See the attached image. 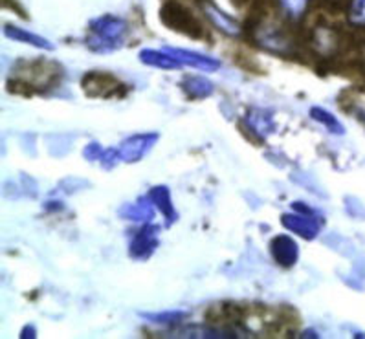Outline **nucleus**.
<instances>
[{
    "mask_svg": "<svg viewBox=\"0 0 365 339\" xmlns=\"http://www.w3.org/2000/svg\"><path fill=\"white\" fill-rule=\"evenodd\" d=\"M180 88L185 94V98L193 99V101L207 99L215 92V85L210 79L200 78V75H185L180 83Z\"/></svg>",
    "mask_w": 365,
    "mask_h": 339,
    "instance_id": "obj_15",
    "label": "nucleus"
},
{
    "mask_svg": "<svg viewBox=\"0 0 365 339\" xmlns=\"http://www.w3.org/2000/svg\"><path fill=\"white\" fill-rule=\"evenodd\" d=\"M4 35L8 37V39L17 41V43L30 44V46L39 48V50H46V52H52L53 48H56L52 43H50V41L44 39V37H41V35L34 33V31L24 30V28L14 26V24H6Z\"/></svg>",
    "mask_w": 365,
    "mask_h": 339,
    "instance_id": "obj_16",
    "label": "nucleus"
},
{
    "mask_svg": "<svg viewBox=\"0 0 365 339\" xmlns=\"http://www.w3.org/2000/svg\"><path fill=\"white\" fill-rule=\"evenodd\" d=\"M299 338H319L318 332H314V330H305L303 334L299 335Z\"/></svg>",
    "mask_w": 365,
    "mask_h": 339,
    "instance_id": "obj_27",
    "label": "nucleus"
},
{
    "mask_svg": "<svg viewBox=\"0 0 365 339\" xmlns=\"http://www.w3.org/2000/svg\"><path fill=\"white\" fill-rule=\"evenodd\" d=\"M35 334H37V330H35L34 325H26L24 328H22L21 332V338L22 339H30V338H35Z\"/></svg>",
    "mask_w": 365,
    "mask_h": 339,
    "instance_id": "obj_25",
    "label": "nucleus"
},
{
    "mask_svg": "<svg viewBox=\"0 0 365 339\" xmlns=\"http://www.w3.org/2000/svg\"><path fill=\"white\" fill-rule=\"evenodd\" d=\"M103 150L99 147V143H88V145L85 147V150H83V156H85L88 162H99V158H101V155H103Z\"/></svg>",
    "mask_w": 365,
    "mask_h": 339,
    "instance_id": "obj_24",
    "label": "nucleus"
},
{
    "mask_svg": "<svg viewBox=\"0 0 365 339\" xmlns=\"http://www.w3.org/2000/svg\"><path fill=\"white\" fill-rule=\"evenodd\" d=\"M270 255L275 264L281 268H292L299 261V246L288 235H275L268 244Z\"/></svg>",
    "mask_w": 365,
    "mask_h": 339,
    "instance_id": "obj_9",
    "label": "nucleus"
},
{
    "mask_svg": "<svg viewBox=\"0 0 365 339\" xmlns=\"http://www.w3.org/2000/svg\"><path fill=\"white\" fill-rule=\"evenodd\" d=\"M310 118H312L314 121H318L319 125H323L331 134H336V136L345 134V127L341 125V121H339L332 112L325 110V108L312 107L310 108Z\"/></svg>",
    "mask_w": 365,
    "mask_h": 339,
    "instance_id": "obj_19",
    "label": "nucleus"
},
{
    "mask_svg": "<svg viewBox=\"0 0 365 339\" xmlns=\"http://www.w3.org/2000/svg\"><path fill=\"white\" fill-rule=\"evenodd\" d=\"M241 127L245 130H250V132H252V142L262 143L264 142V137L275 130V121L270 112L261 110V108H254V110H250L248 116L242 120ZM245 130H242V132H245Z\"/></svg>",
    "mask_w": 365,
    "mask_h": 339,
    "instance_id": "obj_10",
    "label": "nucleus"
},
{
    "mask_svg": "<svg viewBox=\"0 0 365 339\" xmlns=\"http://www.w3.org/2000/svg\"><path fill=\"white\" fill-rule=\"evenodd\" d=\"M120 162L121 156L120 152H118V147H114V149H105L101 158H99V163H101V167L103 169H114Z\"/></svg>",
    "mask_w": 365,
    "mask_h": 339,
    "instance_id": "obj_23",
    "label": "nucleus"
},
{
    "mask_svg": "<svg viewBox=\"0 0 365 339\" xmlns=\"http://www.w3.org/2000/svg\"><path fill=\"white\" fill-rule=\"evenodd\" d=\"M143 318L149 319L150 323H156V325H162V326H178L185 318H187V313L185 312L143 313Z\"/></svg>",
    "mask_w": 365,
    "mask_h": 339,
    "instance_id": "obj_21",
    "label": "nucleus"
},
{
    "mask_svg": "<svg viewBox=\"0 0 365 339\" xmlns=\"http://www.w3.org/2000/svg\"><path fill=\"white\" fill-rule=\"evenodd\" d=\"M347 17L352 26L365 28V0H349Z\"/></svg>",
    "mask_w": 365,
    "mask_h": 339,
    "instance_id": "obj_22",
    "label": "nucleus"
},
{
    "mask_svg": "<svg viewBox=\"0 0 365 339\" xmlns=\"http://www.w3.org/2000/svg\"><path fill=\"white\" fill-rule=\"evenodd\" d=\"M81 88L88 98L94 99H112L125 98L129 86L121 83L116 75L108 72H86L81 78Z\"/></svg>",
    "mask_w": 365,
    "mask_h": 339,
    "instance_id": "obj_6",
    "label": "nucleus"
},
{
    "mask_svg": "<svg viewBox=\"0 0 365 339\" xmlns=\"http://www.w3.org/2000/svg\"><path fill=\"white\" fill-rule=\"evenodd\" d=\"M292 209L294 213L281 215L283 228L296 233V235H299L305 241H314L319 235V229H322V217L312 207L307 206L305 202H294Z\"/></svg>",
    "mask_w": 365,
    "mask_h": 339,
    "instance_id": "obj_5",
    "label": "nucleus"
},
{
    "mask_svg": "<svg viewBox=\"0 0 365 339\" xmlns=\"http://www.w3.org/2000/svg\"><path fill=\"white\" fill-rule=\"evenodd\" d=\"M173 59H176L182 66H191V68L202 70V72H217L220 68V61L215 57H207L204 53L191 52V50H184V48H163Z\"/></svg>",
    "mask_w": 365,
    "mask_h": 339,
    "instance_id": "obj_11",
    "label": "nucleus"
},
{
    "mask_svg": "<svg viewBox=\"0 0 365 339\" xmlns=\"http://www.w3.org/2000/svg\"><path fill=\"white\" fill-rule=\"evenodd\" d=\"M319 2L329 9H339L344 6V0H319Z\"/></svg>",
    "mask_w": 365,
    "mask_h": 339,
    "instance_id": "obj_26",
    "label": "nucleus"
},
{
    "mask_svg": "<svg viewBox=\"0 0 365 339\" xmlns=\"http://www.w3.org/2000/svg\"><path fill=\"white\" fill-rule=\"evenodd\" d=\"M140 61H142L145 66H153V68H162V70H176L180 68V63L176 59H173L165 50H150L145 48L142 52L138 53Z\"/></svg>",
    "mask_w": 365,
    "mask_h": 339,
    "instance_id": "obj_17",
    "label": "nucleus"
},
{
    "mask_svg": "<svg viewBox=\"0 0 365 339\" xmlns=\"http://www.w3.org/2000/svg\"><path fill=\"white\" fill-rule=\"evenodd\" d=\"M65 78V68L50 59L17 61L8 78V90L11 94L34 95L50 92L59 86Z\"/></svg>",
    "mask_w": 365,
    "mask_h": 339,
    "instance_id": "obj_1",
    "label": "nucleus"
},
{
    "mask_svg": "<svg viewBox=\"0 0 365 339\" xmlns=\"http://www.w3.org/2000/svg\"><path fill=\"white\" fill-rule=\"evenodd\" d=\"M200 8H202L204 15L210 19L211 24H213L219 31H222L224 35H228V37H239V35L242 33L241 24H239L233 17H230L228 14H224L222 9L217 8L213 2H210V0H200Z\"/></svg>",
    "mask_w": 365,
    "mask_h": 339,
    "instance_id": "obj_12",
    "label": "nucleus"
},
{
    "mask_svg": "<svg viewBox=\"0 0 365 339\" xmlns=\"http://www.w3.org/2000/svg\"><path fill=\"white\" fill-rule=\"evenodd\" d=\"M153 207L155 206L149 200V197H143L136 204H127L123 209H120V215L127 220H134V222H149L155 217Z\"/></svg>",
    "mask_w": 365,
    "mask_h": 339,
    "instance_id": "obj_18",
    "label": "nucleus"
},
{
    "mask_svg": "<svg viewBox=\"0 0 365 339\" xmlns=\"http://www.w3.org/2000/svg\"><path fill=\"white\" fill-rule=\"evenodd\" d=\"M147 197H149V200L153 202V206L168 219V226H171V224H175L176 220H178V213H176L175 204H173L169 187H165V185H156V187H153V189L147 193Z\"/></svg>",
    "mask_w": 365,
    "mask_h": 339,
    "instance_id": "obj_14",
    "label": "nucleus"
},
{
    "mask_svg": "<svg viewBox=\"0 0 365 339\" xmlns=\"http://www.w3.org/2000/svg\"><path fill=\"white\" fill-rule=\"evenodd\" d=\"M310 44L322 57H332L339 46V37L329 26H316L310 35Z\"/></svg>",
    "mask_w": 365,
    "mask_h": 339,
    "instance_id": "obj_13",
    "label": "nucleus"
},
{
    "mask_svg": "<svg viewBox=\"0 0 365 339\" xmlns=\"http://www.w3.org/2000/svg\"><path fill=\"white\" fill-rule=\"evenodd\" d=\"M129 35V24L116 15H101L91 21L86 46L96 53H110L123 46Z\"/></svg>",
    "mask_w": 365,
    "mask_h": 339,
    "instance_id": "obj_2",
    "label": "nucleus"
},
{
    "mask_svg": "<svg viewBox=\"0 0 365 339\" xmlns=\"http://www.w3.org/2000/svg\"><path fill=\"white\" fill-rule=\"evenodd\" d=\"M158 231L155 224H145L142 228L138 229L136 235L130 239L129 244V255L134 261H147L153 257V254L158 248Z\"/></svg>",
    "mask_w": 365,
    "mask_h": 339,
    "instance_id": "obj_8",
    "label": "nucleus"
},
{
    "mask_svg": "<svg viewBox=\"0 0 365 339\" xmlns=\"http://www.w3.org/2000/svg\"><path fill=\"white\" fill-rule=\"evenodd\" d=\"M160 134L158 132H143V134H134L129 136L127 140L118 145V152L121 156V162L125 163H134L140 162L142 158H145L147 152H149L155 143L158 142Z\"/></svg>",
    "mask_w": 365,
    "mask_h": 339,
    "instance_id": "obj_7",
    "label": "nucleus"
},
{
    "mask_svg": "<svg viewBox=\"0 0 365 339\" xmlns=\"http://www.w3.org/2000/svg\"><path fill=\"white\" fill-rule=\"evenodd\" d=\"M160 21L165 24V28L182 33L190 39H204L206 37V28L202 22L195 17V14L190 8H185L180 2L168 0L160 9Z\"/></svg>",
    "mask_w": 365,
    "mask_h": 339,
    "instance_id": "obj_4",
    "label": "nucleus"
},
{
    "mask_svg": "<svg viewBox=\"0 0 365 339\" xmlns=\"http://www.w3.org/2000/svg\"><path fill=\"white\" fill-rule=\"evenodd\" d=\"M310 0H279L281 9L284 11L288 19H292V21H301V19L305 17L307 9H309Z\"/></svg>",
    "mask_w": 365,
    "mask_h": 339,
    "instance_id": "obj_20",
    "label": "nucleus"
},
{
    "mask_svg": "<svg viewBox=\"0 0 365 339\" xmlns=\"http://www.w3.org/2000/svg\"><path fill=\"white\" fill-rule=\"evenodd\" d=\"M248 2H252V0H232V4L237 6V8H242V6H246Z\"/></svg>",
    "mask_w": 365,
    "mask_h": 339,
    "instance_id": "obj_28",
    "label": "nucleus"
},
{
    "mask_svg": "<svg viewBox=\"0 0 365 339\" xmlns=\"http://www.w3.org/2000/svg\"><path fill=\"white\" fill-rule=\"evenodd\" d=\"M248 30L252 33L254 43L259 48H262V50L274 53V56L294 57L297 53L296 43L290 37V33L284 31L281 26H277V24L261 21L257 24H254V26H250Z\"/></svg>",
    "mask_w": 365,
    "mask_h": 339,
    "instance_id": "obj_3",
    "label": "nucleus"
}]
</instances>
